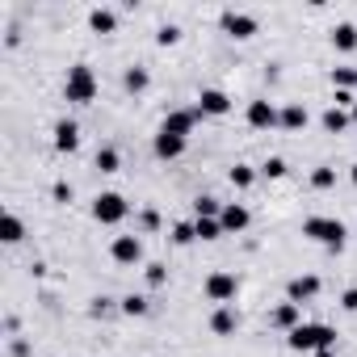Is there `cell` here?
<instances>
[{
	"label": "cell",
	"mask_w": 357,
	"mask_h": 357,
	"mask_svg": "<svg viewBox=\"0 0 357 357\" xmlns=\"http://www.w3.org/2000/svg\"><path fill=\"white\" fill-rule=\"evenodd\" d=\"M303 236L315 240V244H324L328 252H340L344 240H349V227L340 219H332V215H311V219H303Z\"/></svg>",
	"instance_id": "obj_1"
},
{
	"label": "cell",
	"mask_w": 357,
	"mask_h": 357,
	"mask_svg": "<svg viewBox=\"0 0 357 357\" xmlns=\"http://www.w3.org/2000/svg\"><path fill=\"white\" fill-rule=\"evenodd\" d=\"M286 344H290L294 353L336 349V328H328V324H298L294 332H286Z\"/></svg>",
	"instance_id": "obj_2"
},
{
	"label": "cell",
	"mask_w": 357,
	"mask_h": 357,
	"mask_svg": "<svg viewBox=\"0 0 357 357\" xmlns=\"http://www.w3.org/2000/svg\"><path fill=\"white\" fill-rule=\"evenodd\" d=\"M97 72L89 68V63H72L68 68V76H63V97L72 101V105H89V101H97Z\"/></svg>",
	"instance_id": "obj_3"
},
{
	"label": "cell",
	"mask_w": 357,
	"mask_h": 357,
	"mask_svg": "<svg viewBox=\"0 0 357 357\" xmlns=\"http://www.w3.org/2000/svg\"><path fill=\"white\" fill-rule=\"evenodd\" d=\"M126 215H130V206H126V198H122V194L105 190V194H97V198H93V219H97V223H105V227H118Z\"/></svg>",
	"instance_id": "obj_4"
},
{
	"label": "cell",
	"mask_w": 357,
	"mask_h": 357,
	"mask_svg": "<svg viewBox=\"0 0 357 357\" xmlns=\"http://www.w3.org/2000/svg\"><path fill=\"white\" fill-rule=\"evenodd\" d=\"M206 298L211 303H219V307H231L236 303V294H240V278L236 273H227V269H215L211 278H206Z\"/></svg>",
	"instance_id": "obj_5"
},
{
	"label": "cell",
	"mask_w": 357,
	"mask_h": 357,
	"mask_svg": "<svg viewBox=\"0 0 357 357\" xmlns=\"http://www.w3.org/2000/svg\"><path fill=\"white\" fill-rule=\"evenodd\" d=\"M219 30H223L227 38H236V43H248V38L257 34V17H252V13H240V9H223V13H219Z\"/></svg>",
	"instance_id": "obj_6"
},
{
	"label": "cell",
	"mask_w": 357,
	"mask_h": 357,
	"mask_svg": "<svg viewBox=\"0 0 357 357\" xmlns=\"http://www.w3.org/2000/svg\"><path fill=\"white\" fill-rule=\"evenodd\" d=\"M244 118H248V126H252V130H273V126H282V109H278L269 97H257V101H248Z\"/></svg>",
	"instance_id": "obj_7"
},
{
	"label": "cell",
	"mask_w": 357,
	"mask_h": 357,
	"mask_svg": "<svg viewBox=\"0 0 357 357\" xmlns=\"http://www.w3.org/2000/svg\"><path fill=\"white\" fill-rule=\"evenodd\" d=\"M198 122H202V114H198V105H194V109H168L160 126H164V130H172V135H181V139H190Z\"/></svg>",
	"instance_id": "obj_8"
},
{
	"label": "cell",
	"mask_w": 357,
	"mask_h": 357,
	"mask_svg": "<svg viewBox=\"0 0 357 357\" xmlns=\"http://www.w3.org/2000/svg\"><path fill=\"white\" fill-rule=\"evenodd\" d=\"M319 286H324V282H319L315 273H298V278L286 282V303H298V307H303V303H311V298L319 294Z\"/></svg>",
	"instance_id": "obj_9"
},
{
	"label": "cell",
	"mask_w": 357,
	"mask_h": 357,
	"mask_svg": "<svg viewBox=\"0 0 357 357\" xmlns=\"http://www.w3.org/2000/svg\"><path fill=\"white\" fill-rule=\"evenodd\" d=\"M185 143H190V139H181V135H172V130L160 126L155 139H151V151H155L160 160H181V155H185Z\"/></svg>",
	"instance_id": "obj_10"
},
{
	"label": "cell",
	"mask_w": 357,
	"mask_h": 357,
	"mask_svg": "<svg viewBox=\"0 0 357 357\" xmlns=\"http://www.w3.org/2000/svg\"><path fill=\"white\" fill-rule=\"evenodd\" d=\"M198 114L202 118H223V114H231V97L223 89H202L198 93Z\"/></svg>",
	"instance_id": "obj_11"
},
{
	"label": "cell",
	"mask_w": 357,
	"mask_h": 357,
	"mask_svg": "<svg viewBox=\"0 0 357 357\" xmlns=\"http://www.w3.org/2000/svg\"><path fill=\"white\" fill-rule=\"evenodd\" d=\"M109 257H114L118 265H139V261H143V240H139V236H114Z\"/></svg>",
	"instance_id": "obj_12"
},
{
	"label": "cell",
	"mask_w": 357,
	"mask_h": 357,
	"mask_svg": "<svg viewBox=\"0 0 357 357\" xmlns=\"http://www.w3.org/2000/svg\"><path fill=\"white\" fill-rule=\"evenodd\" d=\"M219 223H223V231H227V236H240V231H248L252 211H248V206H240V202H227V206H223V215H219Z\"/></svg>",
	"instance_id": "obj_13"
},
{
	"label": "cell",
	"mask_w": 357,
	"mask_h": 357,
	"mask_svg": "<svg viewBox=\"0 0 357 357\" xmlns=\"http://www.w3.org/2000/svg\"><path fill=\"white\" fill-rule=\"evenodd\" d=\"M51 135H55V151H63V155H72V151L80 147V126H76L72 118H59Z\"/></svg>",
	"instance_id": "obj_14"
},
{
	"label": "cell",
	"mask_w": 357,
	"mask_h": 357,
	"mask_svg": "<svg viewBox=\"0 0 357 357\" xmlns=\"http://www.w3.org/2000/svg\"><path fill=\"white\" fill-rule=\"evenodd\" d=\"M269 324H273L278 332H294V328L303 324V307H298V303H278V307L269 311Z\"/></svg>",
	"instance_id": "obj_15"
},
{
	"label": "cell",
	"mask_w": 357,
	"mask_h": 357,
	"mask_svg": "<svg viewBox=\"0 0 357 357\" xmlns=\"http://www.w3.org/2000/svg\"><path fill=\"white\" fill-rule=\"evenodd\" d=\"M236 328H240L236 307H215V315H211V332H215V336H231Z\"/></svg>",
	"instance_id": "obj_16"
},
{
	"label": "cell",
	"mask_w": 357,
	"mask_h": 357,
	"mask_svg": "<svg viewBox=\"0 0 357 357\" xmlns=\"http://www.w3.org/2000/svg\"><path fill=\"white\" fill-rule=\"evenodd\" d=\"M0 240H5V244H22V240H26V223H22L13 211L0 215Z\"/></svg>",
	"instance_id": "obj_17"
},
{
	"label": "cell",
	"mask_w": 357,
	"mask_h": 357,
	"mask_svg": "<svg viewBox=\"0 0 357 357\" xmlns=\"http://www.w3.org/2000/svg\"><path fill=\"white\" fill-rule=\"evenodd\" d=\"M89 30H93V34H114V30H118V13H114V9H101V5L89 9Z\"/></svg>",
	"instance_id": "obj_18"
},
{
	"label": "cell",
	"mask_w": 357,
	"mask_h": 357,
	"mask_svg": "<svg viewBox=\"0 0 357 357\" xmlns=\"http://www.w3.org/2000/svg\"><path fill=\"white\" fill-rule=\"evenodd\" d=\"M147 84H151V72H147V68L130 63V68L122 72V89H126V93H135V97H139V93H147Z\"/></svg>",
	"instance_id": "obj_19"
},
{
	"label": "cell",
	"mask_w": 357,
	"mask_h": 357,
	"mask_svg": "<svg viewBox=\"0 0 357 357\" xmlns=\"http://www.w3.org/2000/svg\"><path fill=\"white\" fill-rule=\"evenodd\" d=\"M319 122H324V130H328V135H344V130H349V122H353V114H349V109L328 105V109L319 114Z\"/></svg>",
	"instance_id": "obj_20"
},
{
	"label": "cell",
	"mask_w": 357,
	"mask_h": 357,
	"mask_svg": "<svg viewBox=\"0 0 357 357\" xmlns=\"http://www.w3.org/2000/svg\"><path fill=\"white\" fill-rule=\"evenodd\" d=\"M328 38H332L336 51H357V26H353V22H336Z\"/></svg>",
	"instance_id": "obj_21"
},
{
	"label": "cell",
	"mask_w": 357,
	"mask_h": 357,
	"mask_svg": "<svg viewBox=\"0 0 357 357\" xmlns=\"http://www.w3.org/2000/svg\"><path fill=\"white\" fill-rule=\"evenodd\" d=\"M311 122V114L298 105V101H290V105H282V130H303Z\"/></svg>",
	"instance_id": "obj_22"
},
{
	"label": "cell",
	"mask_w": 357,
	"mask_h": 357,
	"mask_svg": "<svg viewBox=\"0 0 357 357\" xmlns=\"http://www.w3.org/2000/svg\"><path fill=\"white\" fill-rule=\"evenodd\" d=\"M223 206H227V202H219L215 194H198V198H194V219H219Z\"/></svg>",
	"instance_id": "obj_23"
},
{
	"label": "cell",
	"mask_w": 357,
	"mask_h": 357,
	"mask_svg": "<svg viewBox=\"0 0 357 357\" xmlns=\"http://www.w3.org/2000/svg\"><path fill=\"white\" fill-rule=\"evenodd\" d=\"M118 311L130 315V319H143V315L151 311V303H147V294H122V298H118Z\"/></svg>",
	"instance_id": "obj_24"
},
{
	"label": "cell",
	"mask_w": 357,
	"mask_h": 357,
	"mask_svg": "<svg viewBox=\"0 0 357 357\" xmlns=\"http://www.w3.org/2000/svg\"><path fill=\"white\" fill-rule=\"evenodd\" d=\"M93 164H97V172H118L122 168V155H118V147H97V155H93Z\"/></svg>",
	"instance_id": "obj_25"
},
{
	"label": "cell",
	"mask_w": 357,
	"mask_h": 357,
	"mask_svg": "<svg viewBox=\"0 0 357 357\" xmlns=\"http://www.w3.org/2000/svg\"><path fill=\"white\" fill-rule=\"evenodd\" d=\"M227 181H231L236 190H252V185H257V168H252V164H236V168L227 172Z\"/></svg>",
	"instance_id": "obj_26"
},
{
	"label": "cell",
	"mask_w": 357,
	"mask_h": 357,
	"mask_svg": "<svg viewBox=\"0 0 357 357\" xmlns=\"http://www.w3.org/2000/svg\"><path fill=\"white\" fill-rule=\"evenodd\" d=\"M168 240H172L176 248H190V244L198 240V231H194V223H172V231H168Z\"/></svg>",
	"instance_id": "obj_27"
},
{
	"label": "cell",
	"mask_w": 357,
	"mask_h": 357,
	"mask_svg": "<svg viewBox=\"0 0 357 357\" xmlns=\"http://www.w3.org/2000/svg\"><path fill=\"white\" fill-rule=\"evenodd\" d=\"M194 231H198V240H206V244H211V240H219V236H227L219 219H194Z\"/></svg>",
	"instance_id": "obj_28"
},
{
	"label": "cell",
	"mask_w": 357,
	"mask_h": 357,
	"mask_svg": "<svg viewBox=\"0 0 357 357\" xmlns=\"http://www.w3.org/2000/svg\"><path fill=\"white\" fill-rule=\"evenodd\" d=\"M143 282H147L151 290H160V286H168V265H160V261H151V265L143 269Z\"/></svg>",
	"instance_id": "obj_29"
},
{
	"label": "cell",
	"mask_w": 357,
	"mask_h": 357,
	"mask_svg": "<svg viewBox=\"0 0 357 357\" xmlns=\"http://www.w3.org/2000/svg\"><path fill=\"white\" fill-rule=\"evenodd\" d=\"M118 311V303L109 298V294H97V298H89V315L93 319H105V315H114Z\"/></svg>",
	"instance_id": "obj_30"
},
{
	"label": "cell",
	"mask_w": 357,
	"mask_h": 357,
	"mask_svg": "<svg viewBox=\"0 0 357 357\" xmlns=\"http://www.w3.org/2000/svg\"><path fill=\"white\" fill-rule=\"evenodd\" d=\"M332 185H336V168L319 164V168L311 172V190H332Z\"/></svg>",
	"instance_id": "obj_31"
},
{
	"label": "cell",
	"mask_w": 357,
	"mask_h": 357,
	"mask_svg": "<svg viewBox=\"0 0 357 357\" xmlns=\"http://www.w3.org/2000/svg\"><path fill=\"white\" fill-rule=\"evenodd\" d=\"M332 89H357V68H332Z\"/></svg>",
	"instance_id": "obj_32"
},
{
	"label": "cell",
	"mask_w": 357,
	"mask_h": 357,
	"mask_svg": "<svg viewBox=\"0 0 357 357\" xmlns=\"http://www.w3.org/2000/svg\"><path fill=\"white\" fill-rule=\"evenodd\" d=\"M155 43H160V47H176V43H181V26H172V22H164V26L155 30Z\"/></svg>",
	"instance_id": "obj_33"
},
{
	"label": "cell",
	"mask_w": 357,
	"mask_h": 357,
	"mask_svg": "<svg viewBox=\"0 0 357 357\" xmlns=\"http://www.w3.org/2000/svg\"><path fill=\"white\" fill-rule=\"evenodd\" d=\"M261 172H265V176H273V181H282V176L290 172V164H286L282 155H269V160L261 164Z\"/></svg>",
	"instance_id": "obj_34"
},
{
	"label": "cell",
	"mask_w": 357,
	"mask_h": 357,
	"mask_svg": "<svg viewBox=\"0 0 357 357\" xmlns=\"http://www.w3.org/2000/svg\"><path fill=\"white\" fill-rule=\"evenodd\" d=\"M51 198H55L59 206H68V202H72V185H68V181H55V185H51Z\"/></svg>",
	"instance_id": "obj_35"
},
{
	"label": "cell",
	"mask_w": 357,
	"mask_h": 357,
	"mask_svg": "<svg viewBox=\"0 0 357 357\" xmlns=\"http://www.w3.org/2000/svg\"><path fill=\"white\" fill-rule=\"evenodd\" d=\"M139 227L143 231H160V211H143L139 215Z\"/></svg>",
	"instance_id": "obj_36"
},
{
	"label": "cell",
	"mask_w": 357,
	"mask_h": 357,
	"mask_svg": "<svg viewBox=\"0 0 357 357\" xmlns=\"http://www.w3.org/2000/svg\"><path fill=\"white\" fill-rule=\"evenodd\" d=\"M340 311H357V286H349V290L340 294Z\"/></svg>",
	"instance_id": "obj_37"
},
{
	"label": "cell",
	"mask_w": 357,
	"mask_h": 357,
	"mask_svg": "<svg viewBox=\"0 0 357 357\" xmlns=\"http://www.w3.org/2000/svg\"><path fill=\"white\" fill-rule=\"evenodd\" d=\"M9 357H30V344H26V340H22V336H17V340H13V344H9Z\"/></svg>",
	"instance_id": "obj_38"
},
{
	"label": "cell",
	"mask_w": 357,
	"mask_h": 357,
	"mask_svg": "<svg viewBox=\"0 0 357 357\" xmlns=\"http://www.w3.org/2000/svg\"><path fill=\"white\" fill-rule=\"evenodd\" d=\"M311 357H336V353H332V349H319V353H311Z\"/></svg>",
	"instance_id": "obj_39"
},
{
	"label": "cell",
	"mask_w": 357,
	"mask_h": 357,
	"mask_svg": "<svg viewBox=\"0 0 357 357\" xmlns=\"http://www.w3.org/2000/svg\"><path fill=\"white\" fill-rule=\"evenodd\" d=\"M349 181H353V185H357V164H353V168H349Z\"/></svg>",
	"instance_id": "obj_40"
},
{
	"label": "cell",
	"mask_w": 357,
	"mask_h": 357,
	"mask_svg": "<svg viewBox=\"0 0 357 357\" xmlns=\"http://www.w3.org/2000/svg\"><path fill=\"white\" fill-rule=\"evenodd\" d=\"M349 114H353V122H357V105H353V109H349Z\"/></svg>",
	"instance_id": "obj_41"
}]
</instances>
